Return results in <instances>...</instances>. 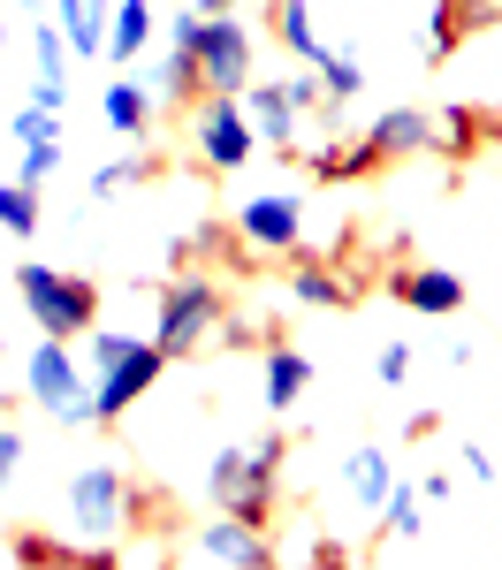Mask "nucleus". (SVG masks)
<instances>
[{
	"mask_svg": "<svg viewBox=\"0 0 502 570\" xmlns=\"http://www.w3.org/2000/svg\"><path fill=\"white\" fill-rule=\"evenodd\" d=\"M274 487H282V434L214 456V502H222L236 525H252V532L274 525Z\"/></svg>",
	"mask_w": 502,
	"mask_h": 570,
	"instance_id": "f257e3e1",
	"label": "nucleus"
},
{
	"mask_svg": "<svg viewBox=\"0 0 502 570\" xmlns=\"http://www.w3.org/2000/svg\"><path fill=\"white\" fill-rule=\"evenodd\" d=\"M16 297H23V312L39 320V335H61V343L91 335V320H99V282L69 274V266H46V259L16 266Z\"/></svg>",
	"mask_w": 502,
	"mask_h": 570,
	"instance_id": "f03ea898",
	"label": "nucleus"
},
{
	"mask_svg": "<svg viewBox=\"0 0 502 570\" xmlns=\"http://www.w3.org/2000/svg\"><path fill=\"white\" fill-rule=\"evenodd\" d=\"M222 282L214 274H176L168 289H160V320H152V351L168 357H190V351H206L214 343V327H222Z\"/></svg>",
	"mask_w": 502,
	"mask_h": 570,
	"instance_id": "7ed1b4c3",
	"label": "nucleus"
},
{
	"mask_svg": "<svg viewBox=\"0 0 502 570\" xmlns=\"http://www.w3.org/2000/svg\"><path fill=\"white\" fill-rule=\"evenodd\" d=\"M198 99L206 91H222V99H236V91L252 85V61H259V39L236 23V8H222V16H198Z\"/></svg>",
	"mask_w": 502,
	"mask_h": 570,
	"instance_id": "20e7f679",
	"label": "nucleus"
},
{
	"mask_svg": "<svg viewBox=\"0 0 502 570\" xmlns=\"http://www.w3.org/2000/svg\"><path fill=\"white\" fill-rule=\"evenodd\" d=\"M190 153H198V168H214V176H236V168H252L259 137H252V122H244V99H222V91H206V99L190 107Z\"/></svg>",
	"mask_w": 502,
	"mask_h": 570,
	"instance_id": "39448f33",
	"label": "nucleus"
},
{
	"mask_svg": "<svg viewBox=\"0 0 502 570\" xmlns=\"http://www.w3.org/2000/svg\"><path fill=\"white\" fill-rule=\"evenodd\" d=\"M23 389H31V403H39L46 419H61V426H91V389H85V373H77V357H69L61 335H46L39 351H31Z\"/></svg>",
	"mask_w": 502,
	"mask_h": 570,
	"instance_id": "423d86ee",
	"label": "nucleus"
},
{
	"mask_svg": "<svg viewBox=\"0 0 502 570\" xmlns=\"http://www.w3.org/2000/svg\"><path fill=\"white\" fill-rule=\"evenodd\" d=\"M69 525L91 532V540H115V532L137 525V502H130L122 464H85V472L69 480Z\"/></svg>",
	"mask_w": 502,
	"mask_h": 570,
	"instance_id": "0eeeda50",
	"label": "nucleus"
},
{
	"mask_svg": "<svg viewBox=\"0 0 502 570\" xmlns=\"http://www.w3.org/2000/svg\"><path fill=\"white\" fill-rule=\"evenodd\" d=\"M160 373H168V357L152 351V335H137L122 357H107V365L91 373V419H99V426H115L130 403H145V395L160 389Z\"/></svg>",
	"mask_w": 502,
	"mask_h": 570,
	"instance_id": "6e6552de",
	"label": "nucleus"
},
{
	"mask_svg": "<svg viewBox=\"0 0 502 570\" xmlns=\"http://www.w3.org/2000/svg\"><path fill=\"white\" fill-rule=\"evenodd\" d=\"M236 236H244V252H259V259L297 252V244H305V198H297V190H259V198H244Z\"/></svg>",
	"mask_w": 502,
	"mask_h": 570,
	"instance_id": "1a4fd4ad",
	"label": "nucleus"
},
{
	"mask_svg": "<svg viewBox=\"0 0 502 570\" xmlns=\"http://www.w3.org/2000/svg\"><path fill=\"white\" fill-rule=\"evenodd\" d=\"M183 556L190 563H222V570H267L274 563V540L267 532H252V525H236V518H214V525H198L190 540H183Z\"/></svg>",
	"mask_w": 502,
	"mask_h": 570,
	"instance_id": "9d476101",
	"label": "nucleus"
},
{
	"mask_svg": "<svg viewBox=\"0 0 502 570\" xmlns=\"http://www.w3.org/2000/svg\"><path fill=\"white\" fill-rule=\"evenodd\" d=\"M236 99H244V122H252V137H259V145L297 153V137H305V107L282 91V77H274V85H244Z\"/></svg>",
	"mask_w": 502,
	"mask_h": 570,
	"instance_id": "9b49d317",
	"label": "nucleus"
},
{
	"mask_svg": "<svg viewBox=\"0 0 502 570\" xmlns=\"http://www.w3.org/2000/svg\"><path fill=\"white\" fill-rule=\"evenodd\" d=\"M388 297L426 312V320H450V312H464V274H450V266H404V274H388Z\"/></svg>",
	"mask_w": 502,
	"mask_h": 570,
	"instance_id": "f8f14e48",
	"label": "nucleus"
},
{
	"mask_svg": "<svg viewBox=\"0 0 502 570\" xmlns=\"http://www.w3.org/2000/svg\"><path fill=\"white\" fill-rule=\"evenodd\" d=\"M107 16H115V0H53V23L69 39V61H99L107 53Z\"/></svg>",
	"mask_w": 502,
	"mask_h": 570,
	"instance_id": "ddd939ff",
	"label": "nucleus"
},
{
	"mask_svg": "<svg viewBox=\"0 0 502 570\" xmlns=\"http://www.w3.org/2000/svg\"><path fill=\"white\" fill-rule=\"evenodd\" d=\"M365 145H373L381 168H388V160H419V153H426V107H388V115L365 130Z\"/></svg>",
	"mask_w": 502,
	"mask_h": 570,
	"instance_id": "4468645a",
	"label": "nucleus"
},
{
	"mask_svg": "<svg viewBox=\"0 0 502 570\" xmlns=\"http://www.w3.org/2000/svg\"><path fill=\"white\" fill-rule=\"evenodd\" d=\"M388 487H396V464H388V449H351L343 456V494H351V510H381L388 502Z\"/></svg>",
	"mask_w": 502,
	"mask_h": 570,
	"instance_id": "2eb2a0df",
	"label": "nucleus"
},
{
	"mask_svg": "<svg viewBox=\"0 0 502 570\" xmlns=\"http://www.w3.org/2000/svg\"><path fill=\"white\" fill-rule=\"evenodd\" d=\"M259 389H267V411L282 419V411H289L297 395L313 389V365H305V351H297V343H274L267 365H259Z\"/></svg>",
	"mask_w": 502,
	"mask_h": 570,
	"instance_id": "dca6fc26",
	"label": "nucleus"
},
{
	"mask_svg": "<svg viewBox=\"0 0 502 570\" xmlns=\"http://www.w3.org/2000/svg\"><path fill=\"white\" fill-rule=\"evenodd\" d=\"M145 46H152V0H115V16H107V61H145Z\"/></svg>",
	"mask_w": 502,
	"mask_h": 570,
	"instance_id": "f3484780",
	"label": "nucleus"
},
{
	"mask_svg": "<svg viewBox=\"0 0 502 570\" xmlns=\"http://www.w3.org/2000/svg\"><path fill=\"white\" fill-rule=\"evenodd\" d=\"M373 518H381V556H396V548H411L426 532V494L419 487H388V502Z\"/></svg>",
	"mask_w": 502,
	"mask_h": 570,
	"instance_id": "a211bd4d",
	"label": "nucleus"
},
{
	"mask_svg": "<svg viewBox=\"0 0 502 570\" xmlns=\"http://www.w3.org/2000/svg\"><path fill=\"white\" fill-rule=\"evenodd\" d=\"M305 168H313L319 183H365V176H381V160H373V145H365V137H351V145H343V137H335V145H313V153H305Z\"/></svg>",
	"mask_w": 502,
	"mask_h": 570,
	"instance_id": "6ab92c4d",
	"label": "nucleus"
},
{
	"mask_svg": "<svg viewBox=\"0 0 502 570\" xmlns=\"http://www.w3.org/2000/svg\"><path fill=\"white\" fill-rule=\"evenodd\" d=\"M274 39H282L289 61H305V69L327 53V39H319V23H313V0H274Z\"/></svg>",
	"mask_w": 502,
	"mask_h": 570,
	"instance_id": "aec40b11",
	"label": "nucleus"
},
{
	"mask_svg": "<svg viewBox=\"0 0 502 570\" xmlns=\"http://www.w3.org/2000/svg\"><path fill=\"white\" fill-rule=\"evenodd\" d=\"M99 115H107V130H115V137H145V130H152V91L130 85V77H115V85L99 91Z\"/></svg>",
	"mask_w": 502,
	"mask_h": 570,
	"instance_id": "412c9836",
	"label": "nucleus"
},
{
	"mask_svg": "<svg viewBox=\"0 0 502 570\" xmlns=\"http://www.w3.org/2000/svg\"><path fill=\"white\" fill-rule=\"evenodd\" d=\"M426 153H442V160L480 153V115H472V107H442V115H426Z\"/></svg>",
	"mask_w": 502,
	"mask_h": 570,
	"instance_id": "4be33fe9",
	"label": "nucleus"
},
{
	"mask_svg": "<svg viewBox=\"0 0 502 570\" xmlns=\"http://www.w3.org/2000/svg\"><path fill=\"white\" fill-rule=\"evenodd\" d=\"M289 297H297V305H319V312H335V305H351V297H358V282H343V274H335V266H297V274H289Z\"/></svg>",
	"mask_w": 502,
	"mask_h": 570,
	"instance_id": "5701e85b",
	"label": "nucleus"
},
{
	"mask_svg": "<svg viewBox=\"0 0 502 570\" xmlns=\"http://www.w3.org/2000/svg\"><path fill=\"white\" fill-rule=\"evenodd\" d=\"M160 99L168 107H198V53L190 46H168L160 53Z\"/></svg>",
	"mask_w": 502,
	"mask_h": 570,
	"instance_id": "b1692460",
	"label": "nucleus"
},
{
	"mask_svg": "<svg viewBox=\"0 0 502 570\" xmlns=\"http://www.w3.org/2000/svg\"><path fill=\"white\" fill-rule=\"evenodd\" d=\"M313 77H319V91H327V107H351V99L365 91V69L351 61V53H319Z\"/></svg>",
	"mask_w": 502,
	"mask_h": 570,
	"instance_id": "393cba45",
	"label": "nucleus"
},
{
	"mask_svg": "<svg viewBox=\"0 0 502 570\" xmlns=\"http://www.w3.org/2000/svg\"><path fill=\"white\" fill-rule=\"evenodd\" d=\"M0 228L8 236H39V183H0Z\"/></svg>",
	"mask_w": 502,
	"mask_h": 570,
	"instance_id": "a878e982",
	"label": "nucleus"
},
{
	"mask_svg": "<svg viewBox=\"0 0 502 570\" xmlns=\"http://www.w3.org/2000/svg\"><path fill=\"white\" fill-rule=\"evenodd\" d=\"M456 31H472V23H464V0H442V8H434V39H426V61H450V53H456Z\"/></svg>",
	"mask_w": 502,
	"mask_h": 570,
	"instance_id": "bb28decb",
	"label": "nucleus"
},
{
	"mask_svg": "<svg viewBox=\"0 0 502 570\" xmlns=\"http://www.w3.org/2000/svg\"><path fill=\"white\" fill-rule=\"evenodd\" d=\"M39 77H61V85H69V39H61V23H53V16H39Z\"/></svg>",
	"mask_w": 502,
	"mask_h": 570,
	"instance_id": "cd10ccee",
	"label": "nucleus"
},
{
	"mask_svg": "<svg viewBox=\"0 0 502 570\" xmlns=\"http://www.w3.org/2000/svg\"><path fill=\"white\" fill-rule=\"evenodd\" d=\"M152 176V160L137 153V160H107L99 176H91V198H115V190H130V183H145Z\"/></svg>",
	"mask_w": 502,
	"mask_h": 570,
	"instance_id": "c85d7f7f",
	"label": "nucleus"
},
{
	"mask_svg": "<svg viewBox=\"0 0 502 570\" xmlns=\"http://www.w3.org/2000/svg\"><path fill=\"white\" fill-rule=\"evenodd\" d=\"M16 137H23V145H39V137H61V107H39V99H23V107H16Z\"/></svg>",
	"mask_w": 502,
	"mask_h": 570,
	"instance_id": "c756f323",
	"label": "nucleus"
},
{
	"mask_svg": "<svg viewBox=\"0 0 502 570\" xmlns=\"http://www.w3.org/2000/svg\"><path fill=\"white\" fill-rule=\"evenodd\" d=\"M61 168V137H39V145H23V183H46Z\"/></svg>",
	"mask_w": 502,
	"mask_h": 570,
	"instance_id": "7c9ffc66",
	"label": "nucleus"
},
{
	"mask_svg": "<svg viewBox=\"0 0 502 570\" xmlns=\"http://www.w3.org/2000/svg\"><path fill=\"white\" fill-rule=\"evenodd\" d=\"M373 373H381L388 389H404V381H411V343H381V357H373Z\"/></svg>",
	"mask_w": 502,
	"mask_h": 570,
	"instance_id": "2f4dec72",
	"label": "nucleus"
},
{
	"mask_svg": "<svg viewBox=\"0 0 502 570\" xmlns=\"http://www.w3.org/2000/svg\"><path fill=\"white\" fill-rule=\"evenodd\" d=\"M16 464H23V434H16V426H0V487L16 480Z\"/></svg>",
	"mask_w": 502,
	"mask_h": 570,
	"instance_id": "473e14b6",
	"label": "nucleus"
},
{
	"mask_svg": "<svg viewBox=\"0 0 502 570\" xmlns=\"http://www.w3.org/2000/svg\"><path fill=\"white\" fill-rule=\"evenodd\" d=\"M464 480H495V456L480 441H464Z\"/></svg>",
	"mask_w": 502,
	"mask_h": 570,
	"instance_id": "72a5a7b5",
	"label": "nucleus"
},
{
	"mask_svg": "<svg viewBox=\"0 0 502 570\" xmlns=\"http://www.w3.org/2000/svg\"><path fill=\"white\" fill-rule=\"evenodd\" d=\"M190 8H198V16H222V8H236V0H190Z\"/></svg>",
	"mask_w": 502,
	"mask_h": 570,
	"instance_id": "f704fd0d",
	"label": "nucleus"
},
{
	"mask_svg": "<svg viewBox=\"0 0 502 570\" xmlns=\"http://www.w3.org/2000/svg\"><path fill=\"white\" fill-rule=\"evenodd\" d=\"M0 46H8V16H0Z\"/></svg>",
	"mask_w": 502,
	"mask_h": 570,
	"instance_id": "c9c22d12",
	"label": "nucleus"
},
{
	"mask_svg": "<svg viewBox=\"0 0 502 570\" xmlns=\"http://www.w3.org/2000/svg\"><path fill=\"white\" fill-rule=\"evenodd\" d=\"M23 8H31V16H39V0H23Z\"/></svg>",
	"mask_w": 502,
	"mask_h": 570,
	"instance_id": "e433bc0d",
	"label": "nucleus"
},
{
	"mask_svg": "<svg viewBox=\"0 0 502 570\" xmlns=\"http://www.w3.org/2000/svg\"><path fill=\"white\" fill-rule=\"evenodd\" d=\"M495 411H502V395H495Z\"/></svg>",
	"mask_w": 502,
	"mask_h": 570,
	"instance_id": "4c0bfd02",
	"label": "nucleus"
}]
</instances>
